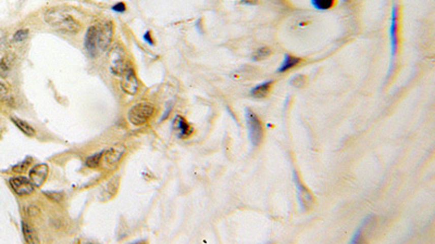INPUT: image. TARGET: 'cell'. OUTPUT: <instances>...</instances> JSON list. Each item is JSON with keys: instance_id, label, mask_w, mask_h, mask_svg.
<instances>
[{"instance_id": "obj_2", "label": "cell", "mask_w": 435, "mask_h": 244, "mask_svg": "<svg viewBox=\"0 0 435 244\" xmlns=\"http://www.w3.org/2000/svg\"><path fill=\"white\" fill-rule=\"evenodd\" d=\"M245 117H246V124L248 129V137H250V140L253 144V146L257 147L260 145L262 136H263L262 124L259 120V117L250 109L245 110Z\"/></svg>"}, {"instance_id": "obj_20", "label": "cell", "mask_w": 435, "mask_h": 244, "mask_svg": "<svg viewBox=\"0 0 435 244\" xmlns=\"http://www.w3.org/2000/svg\"><path fill=\"white\" fill-rule=\"evenodd\" d=\"M11 66H12L11 56L5 57L2 61H0V76L6 77L8 74H9Z\"/></svg>"}, {"instance_id": "obj_26", "label": "cell", "mask_w": 435, "mask_h": 244, "mask_svg": "<svg viewBox=\"0 0 435 244\" xmlns=\"http://www.w3.org/2000/svg\"><path fill=\"white\" fill-rule=\"evenodd\" d=\"M310 25V21L307 19H299L296 23H295V28L296 29H305Z\"/></svg>"}, {"instance_id": "obj_4", "label": "cell", "mask_w": 435, "mask_h": 244, "mask_svg": "<svg viewBox=\"0 0 435 244\" xmlns=\"http://www.w3.org/2000/svg\"><path fill=\"white\" fill-rule=\"evenodd\" d=\"M127 60L124 49L120 45H115L110 53V71L115 76H121L127 67Z\"/></svg>"}, {"instance_id": "obj_27", "label": "cell", "mask_w": 435, "mask_h": 244, "mask_svg": "<svg viewBox=\"0 0 435 244\" xmlns=\"http://www.w3.org/2000/svg\"><path fill=\"white\" fill-rule=\"evenodd\" d=\"M46 195L50 198L51 200L56 201V202H60L62 199H64V194L62 193H58V192H50V193H46Z\"/></svg>"}, {"instance_id": "obj_14", "label": "cell", "mask_w": 435, "mask_h": 244, "mask_svg": "<svg viewBox=\"0 0 435 244\" xmlns=\"http://www.w3.org/2000/svg\"><path fill=\"white\" fill-rule=\"evenodd\" d=\"M272 84H273V82L272 81H267V82H263L259 85H257L256 87H254L251 90V96L256 98V99H261V98L267 97L270 89H271Z\"/></svg>"}, {"instance_id": "obj_6", "label": "cell", "mask_w": 435, "mask_h": 244, "mask_svg": "<svg viewBox=\"0 0 435 244\" xmlns=\"http://www.w3.org/2000/svg\"><path fill=\"white\" fill-rule=\"evenodd\" d=\"M293 177H294L295 186H296L297 198H298V202L300 204V207L302 210H304V211L308 210L310 206L313 205V203H314L313 195H312V193H310V191L308 190V189L304 185L301 184L300 179H299V177H298L296 171H294Z\"/></svg>"}, {"instance_id": "obj_25", "label": "cell", "mask_w": 435, "mask_h": 244, "mask_svg": "<svg viewBox=\"0 0 435 244\" xmlns=\"http://www.w3.org/2000/svg\"><path fill=\"white\" fill-rule=\"evenodd\" d=\"M305 76L304 75H296L292 78V81L290 82V84L294 87H302L305 84Z\"/></svg>"}, {"instance_id": "obj_31", "label": "cell", "mask_w": 435, "mask_h": 244, "mask_svg": "<svg viewBox=\"0 0 435 244\" xmlns=\"http://www.w3.org/2000/svg\"><path fill=\"white\" fill-rule=\"evenodd\" d=\"M242 3L243 4H245V5H250V6H253V5H256L258 3V0H242Z\"/></svg>"}, {"instance_id": "obj_17", "label": "cell", "mask_w": 435, "mask_h": 244, "mask_svg": "<svg viewBox=\"0 0 435 244\" xmlns=\"http://www.w3.org/2000/svg\"><path fill=\"white\" fill-rule=\"evenodd\" d=\"M22 230H23V235H24V239L26 241V243H30V244H37L40 242L37 238V234L34 230L33 227H30L28 224L26 223H22Z\"/></svg>"}, {"instance_id": "obj_30", "label": "cell", "mask_w": 435, "mask_h": 244, "mask_svg": "<svg viewBox=\"0 0 435 244\" xmlns=\"http://www.w3.org/2000/svg\"><path fill=\"white\" fill-rule=\"evenodd\" d=\"M144 41H145L146 43H148L149 45H153V42H152V39H151V35H150V31H149V30H147L146 33H145V35H144Z\"/></svg>"}, {"instance_id": "obj_15", "label": "cell", "mask_w": 435, "mask_h": 244, "mask_svg": "<svg viewBox=\"0 0 435 244\" xmlns=\"http://www.w3.org/2000/svg\"><path fill=\"white\" fill-rule=\"evenodd\" d=\"M300 61H301L300 58L293 57V56H291V54H285L282 64H281V66H279L277 68L276 72L277 73H285L286 71H289V69L295 67L296 65H298L299 63H300Z\"/></svg>"}, {"instance_id": "obj_19", "label": "cell", "mask_w": 435, "mask_h": 244, "mask_svg": "<svg viewBox=\"0 0 435 244\" xmlns=\"http://www.w3.org/2000/svg\"><path fill=\"white\" fill-rule=\"evenodd\" d=\"M335 4V0H312V5L317 10H329Z\"/></svg>"}, {"instance_id": "obj_29", "label": "cell", "mask_w": 435, "mask_h": 244, "mask_svg": "<svg viewBox=\"0 0 435 244\" xmlns=\"http://www.w3.org/2000/svg\"><path fill=\"white\" fill-rule=\"evenodd\" d=\"M40 213H41L40 208L36 207V206H29L27 208V214L29 216H37V215H40Z\"/></svg>"}, {"instance_id": "obj_7", "label": "cell", "mask_w": 435, "mask_h": 244, "mask_svg": "<svg viewBox=\"0 0 435 244\" xmlns=\"http://www.w3.org/2000/svg\"><path fill=\"white\" fill-rule=\"evenodd\" d=\"M112 36H113L112 22H107L102 27L98 28L97 44L99 48L103 51H106L109 47H110V44L112 42Z\"/></svg>"}, {"instance_id": "obj_28", "label": "cell", "mask_w": 435, "mask_h": 244, "mask_svg": "<svg viewBox=\"0 0 435 244\" xmlns=\"http://www.w3.org/2000/svg\"><path fill=\"white\" fill-rule=\"evenodd\" d=\"M126 9H127V7L123 3H119V4H116L112 7V10L115 12H124L126 11Z\"/></svg>"}, {"instance_id": "obj_22", "label": "cell", "mask_w": 435, "mask_h": 244, "mask_svg": "<svg viewBox=\"0 0 435 244\" xmlns=\"http://www.w3.org/2000/svg\"><path fill=\"white\" fill-rule=\"evenodd\" d=\"M104 156V151L96 153L94 155H91L86 159V165L90 168H95L97 167L98 165L100 164V160H102V157Z\"/></svg>"}, {"instance_id": "obj_5", "label": "cell", "mask_w": 435, "mask_h": 244, "mask_svg": "<svg viewBox=\"0 0 435 244\" xmlns=\"http://www.w3.org/2000/svg\"><path fill=\"white\" fill-rule=\"evenodd\" d=\"M121 77H122L121 78L122 90L128 94H131V96H134L138 90V81L133 67H132L130 64H127V67L124 69Z\"/></svg>"}, {"instance_id": "obj_13", "label": "cell", "mask_w": 435, "mask_h": 244, "mask_svg": "<svg viewBox=\"0 0 435 244\" xmlns=\"http://www.w3.org/2000/svg\"><path fill=\"white\" fill-rule=\"evenodd\" d=\"M124 152H126V148H124V146H116V147H112L110 149H108V150L104 151L105 162L107 164H110V165L114 164L121 159L124 154Z\"/></svg>"}, {"instance_id": "obj_16", "label": "cell", "mask_w": 435, "mask_h": 244, "mask_svg": "<svg viewBox=\"0 0 435 244\" xmlns=\"http://www.w3.org/2000/svg\"><path fill=\"white\" fill-rule=\"evenodd\" d=\"M374 216L372 215H370V216H368V217H366L364 218L363 220H362V223L360 224V226L358 227V229L356 230V232H355V234L353 235V238H352V240H351V243H360L361 241H362V235H363V233H364V229H366V228L374 222Z\"/></svg>"}, {"instance_id": "obj_23", "label": "cell", "mask_w": 435, "mask_h": 244, "mask_svg": "<svg viewBox=\"0 0 435 244\" xmlns=\"http://www.w3.org/2000/svg\"><path fill=\"white\" fill-rule=\"evenodd\" d=\"M11 99L10 93H9V89L7 88V86L3 83H0V100L4 102H8Z\"/></svg>"}, {"instance_id": "obj_24", "label": "cell", "mask_w": 435, "mask_h": 244, "mask_svg": "<svg viewBox=\"0 0 435 244\" xmlns=\"http://www.w3.org/2000/svg\"><path fill=\"white\" fill-rule=\"evenodd\" d=\"M27 36H28V30L27 29H20L14 34L13 41L17 42V43H21L23 41H25Z\"/></svg>"}, {"instance_id": "obj_11", "label": "cell", "mask_w": 435, "mask_h": 244, "mask_svg": "<svg viewBox=\"0 0 435 244\" xmlns=\"http://www.w3.org/2000/svg\"><path fill=\"white\" fill-rule=\"evenodd\" d=\"M398 10L397 7L393 8L392 21H391V47H392V60H394L398 46Z\"/></svg>"}, {"instance_id": "obj_3", "label": "cell", "mask_w": 435, "mask_h": 244, "mask_svg": "<svg viewBox=\"0 0 435 244\" xmlns=\"http://www.w3.org/2000/svg\"><path fill=\"white\" fill-rule=\"evenodd\" d=\"M153 107L149 103H138L130 109L128 117L131 124L135 126L143 125L148 122L153 114Z\"/></svg>"}, {"instance_id": "obj_10", "label": "cell", "mask_w": 435, "mask_h": 244, "mask_svg": "<svg viewBox=\"0 0 435 244\" xmlns=\"http://www.w3.org/2000/svg\"><path fill=\"white\" fill-rule=\"evenodd\" d=\"M97 38H98V27L90 26L87 29L86 35H85V39H84V46L90 57L97 56V48H98Z\"/></svg>"}, {"instance_id": "obj_18", "label": "cell", "mask_w": 435, "mask_h": 244, "mask_svg": "<svg viewBox=\"0 0 435 244\" xmlns=\"http://www.w3.org/2000/svg\"><path fill=\"white\" fill-rule=\"evenodd\" d=\"M12 122L18 126V128L23 132V133H25L26 136H28V137H33V136H35V129H34V127H32V126H30L28 123H26V122H24V121H22V120H20V119H17V117H12Z\"/></svg>"}, {"instance_id": "obj_12", "label": "cell", "mask_w": 435, "mask_h": 244, "mask_svg": "<svg viewBox=\"0 0 435 244\" xmlns=\"http://www.w3.org/2000/svg\"><path fill=\"white\" fill-rule=\"evenodd\" d=\"M173 129L176 132L177 137H180V138L189 137L193 131L192 127L189 125V123L185 121L184 117L178 116V115L175 117L174 121H173Z\"/></svg>"}, {"instance_id": "obj_9", "label": "cell", "mask_w": 435, "mask_h": 244, "mask_svg": "<svg viewBox=\"0 0 435 244\" xmlns=\"http://www.w3.org/2000/svg\"><path fill=\"white\" fill-rule=\"evenodd\" d=\"M49 168L46 164H37L29 171V180L35 187H41L47 179Z\"/></svg>"}, {"instance_id": "obj_21", "label": "cell", "mask_w": 435, "mask_h": 244, "mask_svg": "<svg viewBox=\"0 0 435 244\" xmlns=\"http://www.w3.org/2000/svg\"><path fill=\"white\" fill-rule=\"evenodd\" d=\"M272 53L271 49L268 48V47H261V48L256 50V52L254 53L253 56V60L254 61H261L267 59L270 54Z\"/></svg>"}, {"instance_id": "obj_8", "label": "cell", "mask_w": 435, "mask_h": 244, "mask_svg": "<svg viewBox=\"0 0 435 244\" xmlns=\"http://www.w3.org/2000/svg\"><path fill=\"white\" fill-rule=\"evenodd\" d=\"M10 186L13 191L19 195H27L34 191L33 184L26 177L19 176L10 179Z\"/></svg>"}, {"instance_id": "obj_1", "label": "cell", "mask_w": 435, "mask_h": 244, "mask_svg": "<svg viewBox=\"0 0 435 244\" xmlns=\"http://www.w3.org/2000/svg\"><path fill=\"white\" fill-rule=\"evenodd\" d=\"M45 22L52 28L64 33H77L81 28L80 23L72 15L68 14L64 10L50 9L45 13Z\"/></svg>"}]
</instances>
